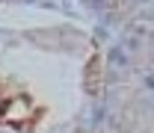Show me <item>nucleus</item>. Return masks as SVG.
Returning <instances> with one entry per match:
<instances>
[{
    "label": "nucleus",
    "instance_id": "f257e3e1",
    "mask_svg": "<svg viewBox=\"0 0 154 133\" xmlns=\"http://www.w3.org/2000/svg\"><path fill=\"white\" fill-rule=\"evenodd\" d=\"M42 115H45V110H38L30 95H12V98H6L0 104V124L24 130V133L33 130Z\"/></svg>",
    "mask_w": 154,
    "mask_h": 133
},
{
    "label": "nucleus",
    "instance_id": "f03ea898",
    "mask_svg": "<svg viewBox=\"0 0 154 133\" xmlns=\"http://www.w3.org/2000/svg\"><path fill=\"white\" fill-rule=\"evenodd\" d=\"M101 83H104V74H101V53H92L86 68H83V89L86 95H98L101 92Z\"/></svg>",
    "mask_w": 154,
    "mask_h": 133
}]
</instances>
